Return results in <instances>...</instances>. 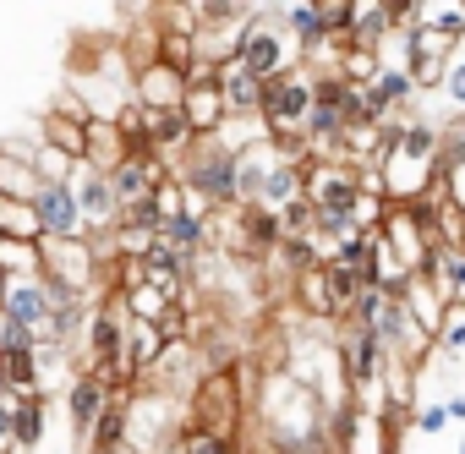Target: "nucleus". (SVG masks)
Here are the masks:
<instances>
[{"label":"nucleus","instance_id":"nucleus-39","mask_svg":"<svg viewBox=\"0 0 465 454\" xmlns=\"http://www.w3.org/2000/svg\"><path fill=\"white\" fill-rule=\"evenodd\" d=\"M258 454H302V449H296V443H274V438H263Z\"/></svg>","mask_w":465,"mask_h":454},{"label":"nucleus","instance_id":"nucleus-34","mask_svg":"<svg viewBox=\"0 0 465 454\" xmlns=\"http://www.w3.org/2000/svg\"><path fill=\"white\" fill-rule=\"evenodd\" d=\"M449 427V405H427V410H416V432L421 438H438Z\"/></svg>","mask_w":465,"mask_h":454},{"label":"nucleus","instance_id":"nucleus-25","mask_svg":"<svg viewBox=\"0 0 465 454\" xmlns=\"http://www.w3.org/2000/svg\"><path fill=\"white\" fill-rule=\"evenodd\" d=\"M94 170H115L121 159H126V132H121V121H88V153H83Z\"/></svg>","mask_w":465,"mask_h":454},{"label":"nucleus","instance_id":"nucleus-5","mask_svg":"<svg viewBox=\"0 0 465 454\" xmlns=\"http://www.w3.org/2000/svg\"><path fill=\"white\" fill-rule=\"evenodd\" d=\"M181 427L213 432V438H230V443H236V432H242V378H236V372H208V378H197Z\"/></svg>","mask_w":465,"mask_h":454},{"label":"nucleus","instance_id":"nucleus-12","mask_svg":"<svg viewBox=\"0 0 465 454\" xmlns=\"http://www.w3.org/2000/svg\"><path fill=\"white\" fill-rule=\"evenodd\" d=\"M186 77L181 72H170V66H137L132 72V99H137V110H148V115H159V110H181L186 104Z\"/></svg>","mask_w":465,"mask_h":454},{"label":"nucleus","instance_id":"nucleus-2","mask_svg":"<svg viewBox=\"0 0 465 454\" xmlns=\"http://www.w3.org/2000/svg\"><path fill=\"white\" fill-rule=\"evenodd\" d=\"M438 126H400L389 153L378 159V181H383V202H416L432 181H438Z\"/></svg>","mask_w":465,"mask_h":454},{"label":"nucleus","instance_id":"nucleus-17","mask_svg":"<svg viewBox=\"0 0 465 454\" xmlns=\"http://www.w3.org/2000/svg\"><path fill=\"white\" fill-rule=\"evenodd\" d=\"M400 301H405V312L438 340V329H443V318H449V301L438 296V285H432V274H411L405 285H400Z\"/></svg>","mask_w":465,"mask_h":454},{"label":"nucleus","instance_id":"nucleus-35","mask_svg":"<svg viewBox=\"0 0 465 454\" xmlns=\"http://www.w3.org/2000/svg\"><path fill=\"white\" fill-rule=\"evenodd\" d=\"M427 23L443 28V34H454V39H465V6H443V12H432Z\"/></svg>","mask_w":465,"mask_h":454},{"label":"nucleus","instance_id":"nucleus-42","mask_svg":"<svg viewBox=\"0 0 465 454\" xmlns=\"http://www.w3.org/2000/svg\"><path fill=\"white\" fill-rule=\"evenodd\" d=\"M110 454H137V449H132V443H121V449H110Z\"/></svg>","mask_w":465,"mask_h":454},{"label":"nucleus","instance_id":"nucleus-44","mask_svg":"<svg viewBox=\"0 0 465 454\" xmlns=\"http://www.w3.org/2000/svg\"><path fill=\"white\" fill-rule=\"evenodd\" d=\"M460 454H465V443H460Z\"/></svg>","mask_w":465,"mask_h":454},{"label":"nucleus","instance_id":"nucleus-11","mask_svg":"<svg viewBox=\"0 0 465 454\" xmlns=\"http://www.w3.org/2000/svg\"><path fill=\"white\" fill-rule=\"evenodd\" d=\"M45 280H66L77 291H99V252L94 242H45Z\"/></svg>","mask_w":465,"mask_h":454},{"label":"nucleus","instance_id":"nucleus-24","mask_svg":"<svg viewBox=\"0 0 465 454\" xmlns=\"http://www.w3.org/2000/svg\"><path fill=\"white\" fill-rule=\"evenodd\" d=\"M39 132H45V148H61V153H72V159L88 153V121H77V115H66V110H45Z\"/></svg>","mask_w":465,"mask_h":454},{"label":"nucleus","instance_id":"nucleus-37","mask_svg":"<svg viewBox=\"0 0 465 454\" xmlns=\"http://www.w3.org/2000/svg\"><path fill=\"white\" fill-rule=\"evenodd\" d=\"M12 410H17V400L0 394V449H12Z\"/></svg>","mask_w":465,"mask_h":454},{"label":"nucleus","instance_id":"nucleus-13","mask_svg":"<svg viewBox=\"0 0 465 454\" xmlns=\"http://www.w3.org/2000/svg\"><path fill=\"white\" fill-rule=\"evenodd\" d=\"M164 181H170V164H164V159H153V153H126V159L110 170V186H115V197H121V208H132V202L153 197Z\"/></svg>","mask_w":465,"mask_h":454},{"label":"nucleus","instance_id":"nucleus-27","mask_svg":"<svg viewBox=\"0 0 465 454\" xmlns=\"http://www.w3.org/2000/svg\"><path fill=\"white\" fill-rule=\"evenodd\" d=\"M153 61L170 66V72H181V77H192L197 72V39L186 28H159L153 34Z\"/></svg>","mask_w":465,"mask_h":454},{"label":"nucleus","instance_id":"nucleus-18","mask_svg":"<svg viewBox=\"0 0 465 454\" xmlns=\"http://www.w3.org/2000/svg\"><path fill=\"white\" fill-rule=\"evenodd\" d=\"M170 345H175V340H170L159 323H132V329H126V367H132V383H143V378L164 361Z\"/></svg>","mask_w":465,"mask_h":454},{"label":"nucleus","instance_id":"nucleus-14","mask_svg":"<svg viewBox=\"0 0 465 454\" xmlns=\"http://www.w3.org/2000/svg\"><path fill=\"white\" fill-rule=\"evenodd\" d=\"M219 94H224V110L230 121H263V104H269V83H258L242 61H224L219 66Z\"/></svg>","mask_w":465,"mask_h":454},{"label":"nucleus","instance_id":"nucleus-19","mask_svg":"<svg viewBox=\"0 0 465 454\" xmlns=\"http://www.w3.org/2000/svg\"><path fill=\"white\" fill-rule=\"evenodd\" d=\"M50 432V400L34 389V394H17V410H12V449L17 454H34Z\"/></svg>","mask_w":465,"mask_h":454},{"label":"nucleus","instance_id":"nucleus-31","mask_svg":"<svg viewBox=\"0 0 465 454\" xmlns=\"http://www.w3.org/2000/svg\"><path fill=\"white\" fill-rule=\"evenodd\" d=\"M23 350H39V334L28 323H17V318L0 312V356H23Z\"/></svg>","mask_w":465,"mask_h":454},{"label":"nucleus","instance_id":"nucleus-36","mask_svg":"<svg viewBox=\"0 0 465 454\" xmlns=\"http://www.w3.org/2000/svg\"><path fill=\"white\" fill-rule=\"evenodd\" d=\"M443 88H449V99L465 110V61H454V66H449V83H443Z\"/></svg>","mask_w":465,"mask_h":454},{"label":"nucleus","instance_id":"nucleus-29","mask_svg":"<svg viewBox=\"0 0 465 454\" xmlns=\"http://www.w3.org/2000/svg\"><path fill=\"white\" fill-rule=\"evenodd\" d=\"M0 236H6V242H45V224H39L34 202L0 197Z\"/></svg>","mask_w":465,"mask_h":454},{"label":"nucleus","instance_id":"nucleus-3","mask_svg":"<svg viewBox=\"0 0 465 454\" xmlns=\"http://www.w3.org/2000/svg\"><path fill=\"white\" fill-rule=\"evenodd\" d=\"M175 181L186 186V197H197V202L213 208V213L242 208V192H236V148L219 143V137L192 143V148L181 153V175H175Z\"/></svg>","mask_w":465,"mask_h":454},{"label":"nucleus","instance_id":"nucleus-41","mask_svg":"<svg viewBox=\"0 0 465 454\" xmlns=\"http://www.w3.org/2000/svg\"><path fill=\"white\" fill-rule=\"evenodd\" d=\"M6 285H12V280H6V274H0V307H6Z\"/></svg>","mask_w":465,"mask_h":454},{"label":"nucleus","instance_id":"nucleus-38","mask_svg":"<svg viewBox=\"0 0 465 454\" xmlns=\"http://www.w3.org/2000/svg\"><path fill=\"white\" fill-rule=\"evenodd\" d=\"M302 454H345V449H340V443H334V438H329V432H323V438H312V443H307V449H302Z\"/></svg>","mask_w":465,"mask_h":454},{"label":"nucleus","instance_id":"nucleus-26","mask_svg":"<svg viewBox=\"0 0 465 454\" xmlns=\"http://www.w3.org/2000/svg\"><path fill=\"white\" fill-rule=\"evenodd\" d=\"M427 274H432L438 296L449 301V312H465V252H460V247H443Z\"/></svg>","mask_w":465,"mask_h":454},{"label":"nucleus","instance_id":"nucleus-7","mask_svg":"<svg viewBox=\"0 0 465 454\" xmlns=\"http://www.w3.org/2000/svg\"><path fill=\"white\" fill-rule=\"evenodd\" d=\"M72 192H77V202H83V224H88V242H104V236H115L121 231V197H115V186H110V175L104 170H94L88 159H77V170H72Z\"/></svg>","mask_w":465,"mask_h":454},{"label":"nucleus","instance_id":"nucleus-43","mask_svg":"<svg viewBox=\"0 0 465 454\" xmlns=\"http://www.w3.org/2000/svg\"><path fill=\"white\" fill-rule=\"evenodd\" d=\"M460 252H465V236H460Z\"/></svg>","mask_w":465,"mask_h":454},{"label":"nucleus","instance_id":"nucleus-22","mask_svg":"<svg viewBox=\"0 0 465 454\" xmlns=\"http://www.w3.org/2000/svg\"><path fill=\"white\" fill-rule=\"evenodd\" d=\"M39 170H34V153H17V148H0V197H23L34 202L39 197Z\"/></svg>","mask_w":465,"mask_h":454},{"label":"nucleus","instance_id":"nucleus-15","mask_svg":"<svg viewBox=\"0 0 465 454\" xmlns=\"http://www.w3.org/2000/svg\"><path fill=\"white\" fill-rule=\"evenodd\" d=\"M280 242H285V224H280V213H269V208H236V252H252V258H269V252H280Z\"/></svg>","mask_w":465,"mask_h":454},{"label":"nucleus","instance_id":"nucleus-30","mask_svg":"<svg viewBox=\"0 0 465 454\" xmlns=\"http://www.w3.org/2000/svg\"><path fill=\"white\" fill-rule=\"evenodd\" d=\"M164 454H242V449L230 443V438H213V432H192V427H181L175 443H170Z\"/></svg>","mask_w":465,"mask_h":454},{"label":"nucleus","instance_id":"nucleus-16","mask_svg":"<svg viewBox=\"0 0 465 454\" xmlns=\"http://www.w3.org/2000/svg\"><path fill=\"white\" fill-rule=\"evenodd\" d=\"M274 164H280L274 143H247V148H236V192H242V208H252V202L263 197Z\"/></svg>","mask_w":465,"mask_h":454},{"label":"nucleus","instance_id":"nucleus-10","mask_svg":"<svg viewBox=\"0 0 465 454\" xmlns=\"http://www.w3.org/2000/svg\"><path fill=\"white\" fill-rule=\"evenodd\" d=\"M115 394H126V389H110V383H99L94 372H77V378H72V389H66V427H72V438H77V454H83L94 421L115 405Z\"/></svg>","mask_w":465,"mask_h":454},{"label":"nucleus","instance_id":"nucleus-1","mask_svg":"<svg viewBox=\"0 0 465 454\" xmlns=\"http://www.w3.org/2000/svg\"><path fill=\"white\" fill-rule=\"evenodd\" d=\"M258 416H263V438H274V443H296V449H307L312 438L329 432L312 383L296 378V372H269V378H263Z\"/></svg>","mask_w":465,"mask_h":454},{"label":"nucleus","instance_id":"nucleus-23","mask_svg":"<svg viewBox=\"0 0 465 454\" xmlns=\"http://www.w3.org/2000/svg\"><path fill=\"white\" fill-rule=\"evenodd\" d=\"M454 44H460V39H454V34H443V28H432L427 17L405 28V50H411V66H421V61H432V66H449Z\"/></svg>","mask_w":465,"mask_h":454},{"label":"nucleus","instance_id":"nucleus-28","mask_svg":"<svg viewBox=\"0 0 465 454\" xmlns=\"http://www.w3.org/2000/svg\"><path fill=\"white\" fill-rule=\"evenodd\" d=\"M0 274L6 280H45V242H6L0 236Z\"/></svg>","mask_w":465,"mask_h":454},{"label":"nucleus","instance_id":"nucleus-40","mask_svg":"<svg viewBox=\"0 0 465 454\" xmlns=\"http://www.w3.org/2000/svg\"><path fill=\"white\" fill-rule=\"evenodd\" d=\"M449 421H465V394H454V400H449Z\"/></svg>","mask_w":465,"mask_h":454},{"label":"nucleus","instance_id":"nucleus-33","mask_svg":"<svg viewBox=\"0 0 465 454\" xmlns=\"http://www.w3.org/2000/svg\"><path fill=\"white\" fill-rule=\"evenodd\" d=\"M438 345H443L449 356H460V350H465V312H449V318H443V329H438Z\"/></svg>","mask_w":465,"mask_h":454},{"label":"nucleus","instance_id":"nucleus-32","mask_svg":"<svg viewBox=\"0 0 465 454\" xmlns=\"http://www.w3.org/2000/svg\"><path fill=\"white\" fill-rule=\"evenodd\" d=\"M121 224H137V231H164V208H159V197H143V202H132L126 213H121Z\"/></svg>","mask_w":465,"mask_h":454},{"label":"nucleus","instance_id":"nucleus-4","mask_svg":"<svg viewBox=\"0 0 465 454\" xmlns=\"http://www.w3.org/2000/svg\"><path fill=\"white\" fill-rule=\"evenodd\" d=\"M312 104H318V72L296 66L291 77L269 83V104H263V132L269 143H296L307 148V121H312Z\"/></svg>","mask_w":465,"mask_h":454},{"label":"nucleus","instance_id":"nucleus-6","mask_svg":"<svg viewBox=\"0 0 465 454\" xmlns=\"http://www.w3.org/2000/svg\"><path fill=\"white\" fill-rule=\"evenodd\" d=\"M236 61L258 77V83H280L302 66V44L285 34V23H269V17H247L242 28V50Z\"/></svg>","mask_w":465,"mask_h":454},{"label":"nucleus","instance_id":"nucleus-9","mask_svg":"<svg viewBox=\"0 0 465 454\" xmlns=\"http://www.w3.org/2000/svg\"><path fill=\"white\" fill-rule=\"evenodd\" d=\"M34 213H39V224H45V242H88L83 202H77L72 181H66V186H39Z\"/></svg>","mask_w":465,"mask_h":454},{"label":"nucleus","instance_id":"nucleus-21","mask_svg":"<svg viewBox=\"0 0 465 454\" xmlns=\"http://www.w3.org/2000/svg\"><path fill=\"white\" fill-rule=\"evenodd\" d=\"M389 28H394V6H367V0H351V28H345V39L356 50H378Z\"/></svg>","mask_w":465,"mask_h":454},{"label":"nucleus","instance_id":"nucleus-20","mask_svg":"<svg viewBox=\"0 0 465 454\" xmlns=\"http://www.w3.org/2000/svg\"><path fill=\"white\" fill-rule=\"evenodd\" d=\"M6 318H17V323H28L34 334L50 323V296H45V280H12L6 285V307H0Z\"/></svg>","mask_w":465,"mask_h":454},{"label":"nucleus","instance_id":"nucleus-8","mask_svg":"<svg viewBox=\"0 0 465 454\" xmlns=\"http://www.w3.org/2000/svg\"><path fill=\"white\" fill-rule=\"evenodd\" d=\"M340 367H345V378L356 383V394H367V389H378L383 372H389V345H383L372 329L340 323Z\"/></svg>","mask_w":465,"mask_h":454}]
</instances>
